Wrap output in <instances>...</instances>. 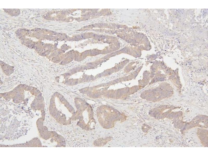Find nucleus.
Here are the masks:
<instances>
[{"label": "nucleus", "instance_id": "obj_1", "mask_svg": "<svg viewBox=\"0 0 208 156\" xmlns=\"http://www.w3.org/2000/svg\"><path fill=\"white\" fill-rule=\"evenodd\" d=\"M98 116L101 126L108 129L113 127L115 122L121 119L122 115L118 110L110 108L98 111Z\"/></svg>", "mask_w": 208, "mask_h": 156}]
</instances>
